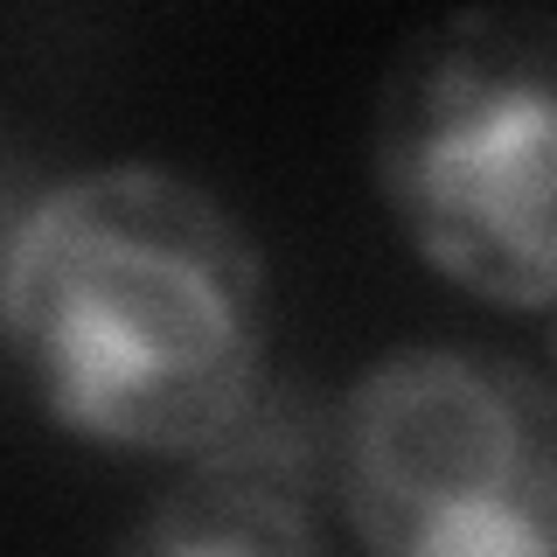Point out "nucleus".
Listing matches in <instances>:
<instances>
[{"label":"nucleus","instance_id":"f257e3e1","mask_svg":"<svg viewBox=\"0 0 557 557\" xmlns=\"http://www.w3.org/2000/svg\"><path fill=\"white\" fill-rule=\"evenodd\" d=\"M0 342L63 432L209 460L265 405V258L182 168H84L42 188L14 237Z\"/></svg>","mask_w":557,"mask_h":557},{"label":"nucleus","instance_id":"f03ea898","mask_svg":"<svg viewBox=\"0 0 557 557\" xmlns=\"http://www.w3.org/2000/svg\"><path fill=\"white\" fill-rule=\"evenodd\" d=\"M370 182L411 258L467 300L557 307V14L418 22L376 84Z\"/></svg>","mask_w":557,"mask_h":557},{"label":"nucleus","instance_id":"7ed1b4c3","mask_svg":"<svg viewBox=\"0 0 557 557\" xmlns=\"http://www.w3.org/2000/svg\"><path fill=\"white\" fill-rule=\"evenodd\" d=\"M327 460L362 557H557V383L516 356H376Z\"/></svg>","mask_w":557,"mask_h":557},{"label":"nucleus","instance_id":"20e7f679","mask_svg":"<svg viewBox=\"0 0 557 557\" xmlns=\"http://www.w3.org/2000/svg\"><path fill=\"white\" fill-rule=\"evenodd\" d=\"M112 557H321L293 453L237 432L119 536Z\"/></svg>","mask_w":557,"mask_h":557},{"label":"nucleus","instance_id":"39448f33","mask_svg":"<svg viewBox=\"0 0 557 557\" xmlns=\"http://www.w3.org/2000/svg\"><path fill=\"white\" fill-rule=\"evenodd\" d=\"M35 196H42V188H35ZM35 196H28V188H14V174H0V278H8V251H14V237H22Z\"/></svg>","mask_w":557,"mask_h":557},{"label":"nucleus","instance_id":"423d86ee","mask_svg":"<svg viewBox=\"0 0 557 557\" xmlns=\"http://www.w3.org/2000/svg\"><path fill=\"white\" fill-rule=\"evenodd\" d=\"M550 370H557V321H550ZM557 383V376H550Z\"/></svg>","mask_w":557,"mask_h":557}]
</instances>
